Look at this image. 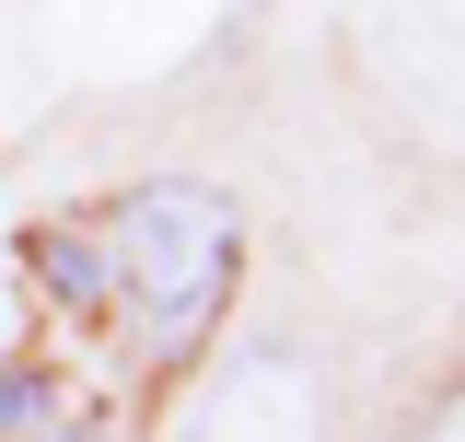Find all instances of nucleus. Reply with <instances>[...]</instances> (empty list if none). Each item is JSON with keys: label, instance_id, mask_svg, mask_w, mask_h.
<instances>
[{"label": "nucleus", "instance_id": "1", "mask_svg": "<svg viewBox=\"0 0 465 442\" xmlns=\"http://www.w3.org/2000/svg\"><path fill=\"white\" fill-rule=\"evenodd\" d=\"M105 245V303L140 326L152 361H186L198 337L222 326L232 303V268H244V233H232V198L222 186H140V198H116V221L94 233Z\"/></svg>", "mask_w": 465, "mask_h": 442}, {"label": "nucleus", "instance_id": "2", "mask_svg": "<svg viewBox=\"0 0 465 442\" xmlns=\"http://www.w3.org/2000/svg\"><path fill=\"white\" fill-rule=\"evenodd\" d=\"M210 442H326L314 373H302L291 349H244L232 385H222V407H210Z\"/></svg>", "mask_w": 465, "mask_h": 442}, {"label": "nucleus", "instance_id": "4", "mask_svg": "<svg viewBox=\"0 0 465 442\" xmlns=\"http://www.w3.org/2000/svg\"><path fill=\"white\" fill-rule=\"evenodd\" d=\"M35 279H47L70 315H105V245L94 233H35Z\"/></svg>", "mask_w": 465, "mask_h": 442}, {"label": "nucleus", "instance_id": "3", "mask_svg": "<svg viewBox=\"0 0 465 442\" xmlns=\"http://www.w3.org/2000/svg\"><path fill=\"white\" fill-rule=\"evenodd\" d=\"M0 442H105L94 431V407L47 373H0Z\"/></svg>", "mask_w": 465, "mask_h": 442}, {"label": "nucleus", "instance_id": "5", "mask_svg": "<svg viewBox=\"0 0 465 442\" xmlns=\"http://www.w3.org/2000/svg\"><path fill=\"white\" fill-rule=\"evenodd\" d=\"M419 442H465V396H454V407H442V419H430Z\"/></svg>", "mask_w": 465, "mask_h": 442}]
</instances>
